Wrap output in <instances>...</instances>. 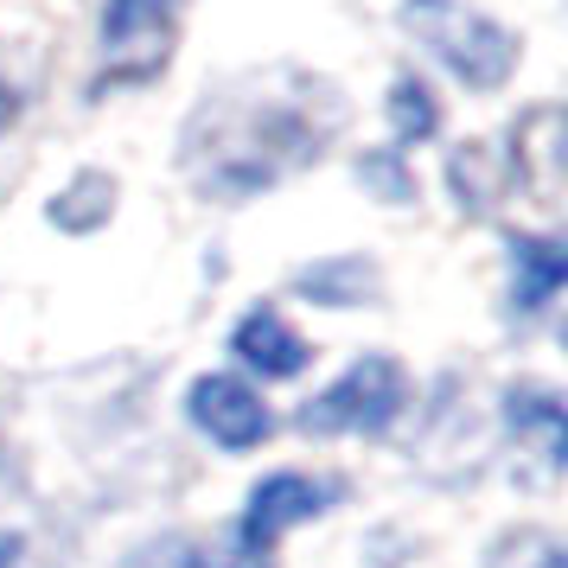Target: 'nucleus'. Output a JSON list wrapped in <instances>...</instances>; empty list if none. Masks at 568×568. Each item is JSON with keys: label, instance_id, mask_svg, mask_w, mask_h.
<instances>
[{"label": "nucleus", "instance_id": "2", "mask_svg": "<svg viewBox=\"0 0 568 568\" xmlns=\"http://www.w3.org/2000/svg\"><path fill=\"white\" fill-rule=\"evenodd\" d=\"M403 27L473 90H498L517 64V39L491 27L486 13H473L466 0H403Z\"/></svg>", "mask_w": 568, "mask_h": 568}, {"label": "nucleus", "instance_id": "9", "mask_svg": "<svg viewBox=\"0 0 568 568\" xmlns=\"http://www.w3.org/2000/svg\"><path fill=\"white\" fill-rule=\"evenodd\" d=\"M556 134H562V115L556 109H530L524 115V129H517V148L530 154V166H537V199L542 205H556Z\"/></svg>", "mask_w": 568, "mask_h": 568}, {"label": "nucleus", "instance_id": "4", "mask_svg": "<svg viewBox=\"0 0 568 568\" xmlns=\"http://www.w3.org/2000/svg\"><path fill=\"white\" fill-rule=\"evenodd\" d=\"M313 511H326V486H313L301 473H275L250 491V511H243V530H236V556L250 562H268V549L287 524H307Z\"/></svg>", "mask_w": 568, "mask_h": 568}, {"label": "nucleus", "instance_id": "6", "mask_svg": "<svg viewBox=\"0 0 568 568\" xmlns=\"http://www.w3.org/2000/svg\"><path fill=\"white\" fill-rule=\"evenodd\" d=\"M192 422H199L211 440H224V447H256V440H268V409H262V396L250 384H236V377H205V384H192Z\"/></svg>", "mask_w": 568, "mask_h": 568}, {"label": "nucleus", "instance_id": "10", "mask_svg": "<svg viewBox=\"0 0 568 568\" xmlns=\"http://www.w3.org/2000/svg\"><path fill=\"white\" fill-rule=\"evenodd\" d=\"M511 428H537L542 435V460L549 466L562 460V403H556L549 389H524V396H511Z\"/></svg>", "mask_w": 568, "mask_h": 568}, {"label": "nucleus", "instance_id": "12", "mask_svg": "<svg viewBox=\"0 0 568 568\" xmlns=\"http://www.w3.org/2000/svg\"><path fill=\"white\" fill-rule=\"evenodd\" d=\"M491 568H562V549H556V537H542V530H524V537L498 542Z\"/></svg>", "mask_w": 568, "mask_h": 568}, {"label": "nucleus", "instance_id": "1", "mask_svg": "<svg viewBox=\"0 0 568 568\" xmlns=\"http://www.w3.org/2000/svg\"><path fill=\"white\" fill-rule=\"evenodd\" d=\"M333 129L338 103L320 83H301L294 97L231 90L217 109H199V122L185 134V160L217 192H256V185H275L282 173L307 166Z\"/></svg>", "mask_w": 568, "mask_h": 568}, {"label": "nucleus", "instance_id": "8", "mask_svg": "<svg viewBox=\"0 0 568 568\" xmlns=\"http://www.w3.org/2000/svg\"><path fill=\"white\" fill-rule=\"evenodd\" d=\"M511 250H517V307L524 313L549 307V294H556L562 275H568L562 243H549V236H517Z\"/></svg>", "mask_w": 568, "mask_h": 568}, {"label": "nucleus", "instance_id": "3", "mask_svg": "<svg viewBox=\"0 0 568 568\" xmlns=\"http://www.w3.org/2000/svg\"><path fill=\"white\" fill-rule=\"evenodd\" d=\"M403 403H409L403 364L358 358L326 396H313L307 409H301V428L307 435H384L389 422L403 415Z\"/></svg>", "mask_w": 568, "mask_h": 568}, {"label": "nucleus", "instance_id": "5", "mask_svg": "<svg viewBox=\"0 0 568 568\" xmlns=\"http://www.w3.org/2000/svg\"><path fill=\"white\" fill-rule=\"evenodd\" d=\"M166 20H173V0H109V20H103L109 83L148 78L166 58Z\"/></svg>", "mask_w": 568, "mask_h": 568}, {"label": "nucleus", "instance_id": "11", "mask_svg": "<svg viewBox=\"0 0 568 568\" xmlns=\"http://www.w3.org/2000/svg\"><path fill=\"white\" fill-rule=\"evenodd\" d=\"M389 122H396V141H428V134H435V122H440V109H435V97H428V83L396 78Z\"/></svg>", "mask_w": 568, "mask_h": 568}, {"label": "nucleus", "instance_id": "7", "mask_svg": "<svg viewBox=\"0 0 568 568\" xmlns=\"http://www.w3.org/2000/svg\"><path fill=\"white\" fill-rule=\"evenodd\" d=\"M236 358L250 364V371H262V377H294V371H307V338L294 333V326H287L282 313H250V320H243V326H236Z\"/></svg>", "mask_w": 568, "mask_h": 568}]
</instances>
